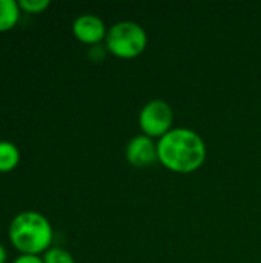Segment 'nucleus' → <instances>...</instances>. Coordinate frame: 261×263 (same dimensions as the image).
<instances>
[{"label":"nucleus","instance_id":"f257e3e1","mask_svg":"<svg viewBox=\"0 0 261 263\" xmlns=\"http://www.w3.org/2000/svg\"><path fill=\"white\" fill-rule=\"evenodd\" d=\"M158 162L169 171L189 174L202 168L206 160V143L189 128H172L158 139Z\"/></svg>","mask_w":261,"mask_h":263},{"label":"nucleus","instance_id":"6e6552de","mask_svg":"<svg viewBox=\"0 0 261 263\" xmlns=\"http://www.w3.org/2000/svg\"><path fill=\"white\" fill-rule=\"evenodd\" d=\"M20 163L18 148L6 140H0V173H9Z\"/></svg>","mask_w":261,"mask_h":263},{"label":"nucleus","instance_id":"f8f14e48","mask_svg":"<svg viewBox=\"0 0 261 263\" xmlns=\"http://www.w3.org/2000/svg\"><path fill=\"white\" fill-rule=\"evenodd\" d=\"M6 257H8V254H6V250H5V247L0 243V263L6 262Z\"/></svg>","mask_w":261,"mask_h":263},{"label":"nucleus","instance_id":"423d86ee","mask_svg":"<svg viewBox=\"0 0 261 263\" xmlns=\"http://www.w3.org/2000/svg\"><path fill=\"white\" fill-rule=\"evenodd\" d=\"M72 32L75 39L86 45H100L106 39L108 29L105 22L95 14H82L72 23Z\"/></svg>","mask_w":261,"mask_h":263},{"label":"nucleus","instance_id":"7ed1b4c3","mask_svg":"<svg viewBox=\"0 0 261 263\" xmlns=\"http://www.w3.org/2000/svg\"><path fill=\"white\" fill-rule=\"evenodd\" d=\"M105 46L108 52L120 59H134L140 55L148 46L146 29L132 20H122L114 23L106 34Z\"/></svg>","mask_w":261,"mask_h":263},{"label":"nucleus","instance_id":"f03ea898","mask_svg":"<svg viewBox=\"0 0 261 263\" xmlns=\"http://www.w3.org/2000/svg\"><path fill=\"white\" fill-rule=\"evenodd\" d=\"M52 237L54 231L49 220L37 211L20 213L9 225V240L22 254H45L51 248Z\"/></svg>","mask_w":261,"mask_h":263},{"label":"nucleus","instance_id":"20e7f679","mask_svg":"<svg viewBox=\"0 0 261 263\" xmlns=\"http://www.w3.org/2000/svg\"><path fill=\"white\" fill-rule=\"evenodd\" d=\"M138 123L145 136L160 139L172 129L174 109L162 99L149 100L138 114Z\"/></svg>","mask_w":261,"mask_h":263},{"label":"nucleus","instance_id":"39448f33","mask_svg":"<svg viewBox=\"0 0 261 263\" xmlns=\"http://www.w3.org/2000/svg\"><path fill=\"white\" fill-rule=\"evenodd\" d=\"M125 154H126L128 162L137 168L151 166L155 162H158L157 143L154 142V139H151L145 134L132 137L126 145Z\"/></svg>","mask_w":261,"mask_h":263},{"label":"nucleus","instance_id":"0eeeda50","mask_svg":"<svg viewBox=\"0 0 261 263\" xmlns=\"http://www.w3.org/2000/svg\"><path fill=\"white\" fill-rule=\"evenodd\" d=\"M20 6L15 0H0V32L12 29L20 18Z\"/></svg>","mask_w":261,"mask_h":263},{"label":"nucleus","instance_id":"9d476101","mask_svg":"<svg viewBox=\"0 0 261 263\" xmlns=\"http://www.w3.org/2000/svg\"><path fill=\"white\" fill-rule=\"evenodd\" d=\"M49 0H18V6L23 12L28 14H40L49 8Z\"/></svg>","mask_w":261,"mask_h":263},{"label":"nucleus","instance_id":"1a4fd4ad","mask_svg":"<svg viewBox=\"0 0 261 263\" xmlns=\"http://www.w3.org/2000/svg\"><path fill=\"white\" fill-rule=\"evenodd\" d=\"M43 263H75V260L69 251L58 247H51L43 254Z\"/></svg>","mask_w":261,"mask_h":263},{"label":"nucleus","instance_id":"9b49d317","mask_svg":"<svg viewBox=\"0 0 261 263\" xmlns=\"http://www.w3.org/2000/svg\"><path fill=\"white\" fill-rule=\"evenodd\" d=\"M12 263H43V257L40 256H28V254H20Z\"/></svg>","mask_w":261,"mask_h":263}]
</instances>
